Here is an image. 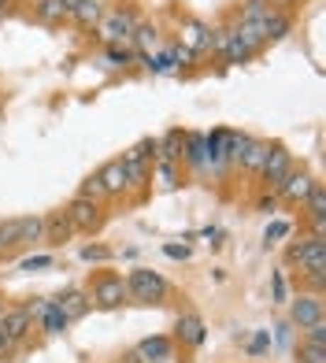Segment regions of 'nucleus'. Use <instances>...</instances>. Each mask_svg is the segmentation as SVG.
<instances>
[{"mask_svg":"<svg viewBox=\"0 0 326 363\" xmlns=\"http://www.w3.org/2000/svg\"><path fill=\"white\" fill-rule=\"evenodd\" d=\"M167 293H171L167 278L152 267H134L126 274V296L137 304H167Z\"/></svg>","mask_w":326,"mask_h":363,"instance_id":"obj_1","label":"nucleus"},{"mask_svg":"<svg viewBox=\"0 0 326 363\" xmlns=\"http://www.w3.org/2000/svg\"><path fill=\"white\" fill-rule=\"evenodd\" d=\"M137 11L134 8H108L101 15V23H96V41L101 45H130V34H134V26H137ZM134 48V45H130Z\"/></svg>","mask_w":326,"mask_h":363,"instance_id":"obj_2","label":"nucleus"},{"mask_svg":"<svg viewBox=\"0 0 326 363\" xmlns=\"http://www.w3.org/2000/svg\"><path fill=\"white\" fill-rule=\"evenodd\" d=\"M86 293H89V304L93 308H104V311L123 308L130 301V296H126V278L116 274V271H96Z\"/></svg>","mask_w":326,"mask_h":363,"instance_id":"obj_3","label":"nucleus"},{"mask_svg":"<svg viewBox=\"0 0 326 363\" xmlns=\"http://www.w3.org/2000/svg\"><path fill=\"white\" fill-rule=\"evenodd\" d=\"M286 263L304 271H326V234H304L286 249Z\"/></svg>","mask_w":326,"mask_h":363,"instance_id":"obj_4","label":"nucleus"},{"mask_svg":"<svg viewBox=\"0 0 326 363\" xmlns=\"http://www.w3.org/2000/svg\"><path fill=\"white\" fill-rule=\"evenodd\" d=\"M63 211H67V219H71V226H74V234H93V230H101V226H104V204L86 201V196H71Z\"/></svg>","mask_w":326,"mask_h":363,"instance_id":"obj_5","label":"nucleus"},{"mask_svg":"<svg viewBox=\"0 0 326 363\" xmlns=\"http://www.w3.org/2000/svg\"><path fill=\"white\" fill-rule=\"evenodd\" d=\"M312 186H315V174H312V171H304V167L297 171V167H293L271 193H274V201H286V204H293V208H300V204L308 201V193H312Z\"/></svg>","mask_w":326,"mask_h":363,"instance_id":"obj_6","label":"nucleus"},{"mask_svg":"<svg viewBox=\"0 0 326 363\" xmlns=\"http://www.w3.org/2000/svg\"><path fill=\"white\" fill-rule=\"evenodd\" d=\"M326 319V311H322V296L315 293H297L289 301V323L297 326V330H308V326H315Z\"/></svg>","mask_w":326,"mask_h":363,"instance_id":"obj_7","label":"nucleus"},{"mask_svg":"<svg viewBox=\"0 0 326 363\" xmlns=\"http://www.w3.org/2000/svg\"><path fill=\"white\" fill-rule=\"evenodd\" d=\"M174 345H182V349H201L208 341V326L197 311H182V315L174 319Z\"/></svg>","mask_w":326,"mask_h":363,"instance_id":"obj_8","label":"nucleus"},{"mask_svg":"<svg viewBox=\"0 0 326 363\" xmlns=\"http://www.w3.org/2000/svg\"><path fill=\"white\" fill-rule=\"evenodd\" d=\"M289 171H293V152H289L286 145H271V152H267V160H264V167H259L256 174L264 178V186H267V189H274Z\"/></svg>","mask_w":326,"mask_h":363,"instance_id":"obj_9","label":"nucleus"},{"mask_svg":"<svg viewBox=\"0 0 326 363\" xmlns=\"http://www.w3.org/2000/svg\"><path fill=\"white\" fill-rule=\"evenodd\" d=\"M0 330L8 334L11 345H23L30 337V330H34V319H30L26 304H8L4 308V319H0Z\"/></svg>","mask_w":326,"mask_h":363,"instance_id":"obj_10","label":"nucleus"},{"mask_svg":"<svg viewBox=\"0 0 326 363\" xmlns=\"http://www.w3.org/2000/svg\"><path fill=\"white\" fill-rule=\"evenodd\" d=\"M271 152V141H259V138H249L244 134L241 148H237V156H234V167H241L244 174H256L259 167H264V160Z\"/></svg>","mask_w":326,"mask_h":363,"instance_id":"obj_11","label":"nucleus"},{"mask_svg":"<svg viewBox=\"0 0 326 363\" xmlns=\"http://www.w3.org/2000/svg\"><path fill=\"white\" fill-rule=\"evenodd\" d=\"M119 160H123V171H126V193L145 196L152 186V163L149 160H130V156H119Z\"/></svg>","mask_w":326,"mask_h":363,"instance_id":"obj_12","label":"nucleus"},{"mask_svg":"<svg viewBox=\"0 0 326 363\" xmlns=\"http://www.w3.org/2000/svg\"><path fill=\"white\" fill-rule=\"evenodd\" d=\"M182 163L193 174H208V148H204V134H193L186 130V141H182Z\"/></svg>","mask_w":326,"mask_h":363,"instance_id":"obj_13","label":"nucleus"},{"mask_svg":"<svg viewBox=\"0 0 326 363\" xmlns=\"http://www.w3.org/2000/svg\"><path fill=\"white\" fill-rule=\"evenodd\" d=\"M134 352L145 359V363H167L174 356V341L171 337H163V334H152V337H145L134 345Z\"/></svg>","mask_w":326,"mask_h":363,"instance_id":"obj_14","label":"nucleus"},{"mask_svg":"<svg viewBox=\"0 0 326 363\" xmlns=\"http://www.w3.org/2000/svg\"><path fill=\"white\" fill-rule=\"evenodd\" d=\"M96 178H101L108 201H119V196H126V171H123V160H108L104 167L96 171Z\"/></svg>","mask_w":326,"mask_h":363,"instance_id":"obj_15","label":"nucleus"},{"mask_svg":"<svg viewBox=\"0 0 326 363\" xmlns=\"http://www.w3.org/2000/svg\"><path fill=\"white\" fill-rule=\"evenodd\" d=\"M182 141H186V130L171 126L167 134L156 141V160L152 163H182Z\"/></svg>","mask_w":326,"mask_h":363,"instance_id":"obj_16","label":"nucleus"},{"mask_svg":"<svg viewBox=\"0 0 326 363\" xmlns=\"http://www.w3.org/2000/svg\"><path fill=\"white\" fill-rule=\"evenodd\" d=\"M300 211H308V219H312L315 234H326V186L315 178L312 193H308V201L300 204Z\"/></svg>","mask_w":326,"mask_h":363,"instance_id":"obj_17","label":"nucleus"},{"mask_svg":"<svg viewBox=\"0 0 326 363\" xmlns=\"http://www.w3.org/2000/svg\"><path fill=\"white\" fill-rule=\"evenodd\" d=\"M41 223H45V238L41 241H48V245H63V241H71V234H74V226H71V219H67L63 208L41 216Z\"/></svg>","mask_w":326,"mask_h":363,"instance_id":"obj_18","label":"nucleus"},{"mask_svg":"<svg viewBox=\"0 0 326 363\" xmlns=\"http://www.w3.org/2000/svg\"><path fill=\"white\" fill-rule=\"evenodd\" d=\"M178 45H186L193 56L211 52V26H208V23H197V19L186 23V26H182V41H178Z\"/></svg>","mask_w":326,"mask_h":363,"instance_id":"obj_19","label":"nucleus"},{"mask_svg":"<svg viewBox=\"0 0 326 363\" xmlns=\"http://www.w3.org/2000/svg\"><path fill=\"white\" fill-rule=\"evenodd\" d=\"M56 304H60V311H63V315H67V323L82 319V315H86V311L93 308L86 289H67V293H60V296H56Z\"/></svg>","mask_w":326,"mask_h":363,"instance_id":"obj_20","label":"nucleus"},{"mask_svg":"<svg viewBox=\"0 0 326 363\" xmlns=\"http://www.w3.org/2000/svg\"><path fill=\"white\" fill-rule=\"evenodd\" d=\"M34 326H38V330H45L48 337H56V334H63V330H67L71 323H67V315L60 311V304H56V301H45V308H41V315L34 319Z\"/></svg>","mask_w":326,"mask_h":363,"instance_id":"obj_21","label":"nucleus"},{"mask_svg":"<svg viewBox=\"0 0 326 363\" xmlns=\"http://www.w3.org/2000/svg\"><path fill=\"white\" fill-rule=\"evenodd\" d=\"M34 19L45 23V26H63L71 15H67V8H63L60 0H34Z\"/></svg>","mask_w":326,"mask_h":363,"instance_id":"obj_22","label":"nucleus"},{"mask_svg":"<svg viewBox=\"0 0 326 363\" xmlns=\"http://www.w3.org/2000/svg\"><path fill=\"white\" fill-rule=\"evenodd\" d=\"M289 30H293V15H289L286 8H274L267 19H264V38H267V45H271V41H282Z\"/></svg>","mask_w":326,"mask_h":363,"instance_id":"obj_23","label":"nucleus"},{"mask_svg":"<svg viewBox=\"0 0 326 363\" xmlns=\"http://www.w3.org/2000/svg\"><path fill=\"white\" fill-rule=\"evenodd\" d=\"M101 15H104V4H101V0H82V4L71 11V19H74L82 30H93L96 23H101Z\"/></svg>","mask_w":326,"mask_h":363,"instance_id":"obj_24","label":"nucleus"},{"mask_svg":"<svg viewBox=\"0 0 326 363\" xmlns=\"http://www.w3.org/2000/svg\"><path fill=\"white\" fill-rule=\"evenodd\" d=\"M41 238H45V223H41V216H26V219H19V252L30 249V245H38Z\"/></svg>","mask_w":326,"mask_h":363,"instance_id":"obj_25","label":"nucleus"},{"mask_svg":"<svg viewBox=\"0 0 326 363\" xmlns=\"http://www.w3.org/2000/svg\"><path fill=\"white\" fill-rule=\"evenodd\" d=\"M15 252H19V219H4L0 223V259Z\"/></svg>","mask_w":326,"mask_h":363,"instance_id":"obj_26","label":"nucleus"},{"mask_svg":"<svg viewBox=\"0 0 326 363\" xmlns=\"http://www.w3.org/2000/svg\"><path fill=\"white\" fill-rule=\"evenodd\" d=\"M271 11H274L271 0H241V19L237 23H264Z\"/></svg>","mask_w":326,"mask_h":363,"instance_id":"obj_27","label":"nucleus"},{"mask_svg":"<svg viewBox=\"0 0 326 363\" xmlns=\"http://www.w3.org/2000/svg\"><path fill=\"white\" fill-rule=\"evenodd\" d=\"M223 60L226 63H249L252 60V48L244 45L237 34H230V41H226V48H223Z\"/></svg>","mask_w":326,"mask_h":363,"instance_id":"obj_28","label":"nucleus"},{"mask_svg":"<svg viewBox=\"0 0 326 363\" xmlns=\"http://www.w3.org/2000/svg\"><path fill=\"white\" fill-rule=\"evenodd\" d=\"M152 174L159 178L163 189H174L178 186V174H182V163H152Z\"/></svg>","mask_w":326,"mask_h":363,"instance_id":"obj_29","label":"nucleus"},{"mask_svg":"<svg viewBox=\"0 0 326 363\" xmlns=\"http://www.w3.org/2000/svg\"><path fill=\"white\" fill-rule=\"evenodd\" d=\"M74 196H86V201H96V204H108V193H104V186H101V178L96 174H89L86 182L78 186V193Z\"/></svg>","mask_w":326,"mask_h":363,"instance_id":"obj_30","label":"nucleus"},{"mask_svg":"<svg viewBox=\"0 0 326 363\" xmlns=\"http://www.w3.org/2000/svg\"><path fill=\"white\" fill-rule=\"evenodd\" d=\"M104 56H108V63H111V67H126V63L134 60L137 52H134L130 45H104Z\"/></svg>","mask_w":326,"mask_h":363,"instance_id":"obj_31","label":"nucleus"},{"mask_svg":"<svg viewBox=\"0 0 326 363\" xmlns=\"http://www.w3.org/2000/svg\"><path fill=\"white\" fill-rule=\"evenodd\" d=\"M297 363H326V349L300 341V349H297Z\"/></svg>","mask_w":326,"mask_h":363,"instance_id":"obj_32","label":"nucleus"},{"mask_svg":"<svg viewBox=\"0 0 326 363\" xmlns=\"http://www.w3.org/2000/svg\"><path fill=\"white\" fill-rule=\"evenodd\" d=\"M78 256L86 259V263H108L111 259V249H108V245H86Z\"/></svg>","mask_w":326,"mask_h":363,"instance_id":"obj_33","label":"nucleus"},{"mask_svg":"<svg viewBox=\"0 0 326 363\" xmlns=\"http://www.w3.org/2000/svg\"><path fill=\"white\" fill-rule=\"evenodd\" d=\"M300 341L326 349V319H322V323H315V326H308V330H300Z\"/></svg>","mask_w":326,"mask_h":363,"instance_id":"obj_34","label":"nucleus"},{"mask_svg":"<svg viewBox=\"0 0 326 363\" xmlns=\"http://www.w3.org/2000/svg\"><path fill=\"white\" fill-rule=\"evenodd\" d=\"M45 267H52V256H26L19 263V271H45Z\"/></svg>","mask_w":326,"mask_h":363,"instance_id":"obj_35","label":"nucleus"},{"mask_svg":"<svg viewBox=\"0 0 326 363\" xmlns=\"http://www.w3.org/2000/svg\"><path fill=\"white\" fill-rule=\"evenodd\" d=\"M286 234H289V223H271L267 234H264V241H267V245H271V241H282Z\"/></svg>","mask_w":326,"mask_h":363,"instance_id":"obj_36","label":"nucleus"},{"mask_svg":"<svg viewBox=\"0 0 326 363\" xmlns=\"http://www.w3.org/2000/svg\"><path fill=\"white\" fill-rule=\"evenodd\" d=\"M163 256H171V259H189V245H163Z\"/></svg>","mask_w":326,"mask_h":363,"instance_id":"obj_37","label":"nucleus"},{"mask_svg":"<svg viewBox=\"0 0 326 363\" xmlns=\"http://www.w3.org/2000/svg\"><path fill=\"white\" fill-rule=\"evenodd\" d=\"M15 352H19V345H11L8 334L0 330V359H8V356H15Z\"/></svg>","mask_w":326,"mask_h":363,"instance_id":"obj_38","label":"nucleus"},{"mask_svg":"<svg viewBox=\"0 0 326 363\" xmlns=\"http://www.w3.org/2000/svg\"><path fill=\"white\" fill-rule=\"evenodd\" d=\"M274 301H286V282H282V274H274Z\"/></svg>","mask_w":326,"mask_h":363,"instance_id":"obj_39","label":"nucleus"},{"mask_svg":"<svg viewBox=\"0 0 326 363\" xmlns=\"http://www.w3.org/2000/svg\"><path fill=\"white\" fill-rule=\"evenodd\" d=\"M264 345H267V334H259V337H256V341L249 345V349H252V352H259V349H264Z\"/></svg>","mask_w":326,"mask_h":363,"instance_id":"obj_40","label":"nucleus"},{"mask_svg":"<svg viewBox=\"0 0 326 363\" xmlns=\"http://www.w3.org/2000/svg\"><path fill=\"white\" fill-rule=\"evenodd\" d=\"M123 363H145V359H141V356H137V352H134V349H130V352H126V356H123Z\"/></svg>","mask_w":326,"mask_h":363,"instance_id":"obj_41","label":"nucleus"},{"mask_svg":"<svg viewBox=\"0 0 326 363\" xmlns=\"http://www.w3.org/2000/svg\"><path fill=\"white\" fill-rule=\"evenodd\" d=\"M60 4H63V8H67V15H71V11H74V8L82 4V0H60Z\"/></svg>","mask_w":326,"mask_h":363,"instance_id":"obj_42","label":"nucleus"},{"mask_svg":"<svg viewBox=\"0 0 326 363\" xmlns=\"http://www.w3.org/2000/svg\"><path fill=\"white\" fill-rule=\"evenodd\" d=\"M271 4H274V8H286V11H289V4H293V0H271Z\"/></svg>","mask_w":326,"mask_h":363,"instance_id":"obj_43","label":"nucleus"},{"mask_svg":"<svg viewBox=\"0 0 326 363\" xmlns=\"http://www.w3.org/2000/svg\"><path fill=\"white\" fill-rule=\"evenodd\" d=\"M4 308H8V304H4V296H0V319H4Z\"/></svg>","mask_w":326,"mask_h":363,"instance_id":"obj_44","label":"nucleus"},{"mask_svg":"<svg viewBox=\"0 0 326 363\" xmlns=\"http://www.w3.org/2000/svg\"><path fill=\"white\" fill-rule=\"evenodd\" d=\"M4 8H8V0H0V11H4Z\"/></svg>","mask_w":326,"mask_h":363,"instance_id":"obj_45","label":"nucleus"},{"mask_svg":"<svg viewBox=\"0 0 326 363\" xmlns=\"http://www.w3.org/2000/svg\"><path fill=\"white\" fill-rule=\"evenodd\" d=\"M111 363H123V359H111Z\"/></svg>","mask_w":326,"mask_h":363,"instance_id":"obj_46","label":"nucleus"}]
</instances>
